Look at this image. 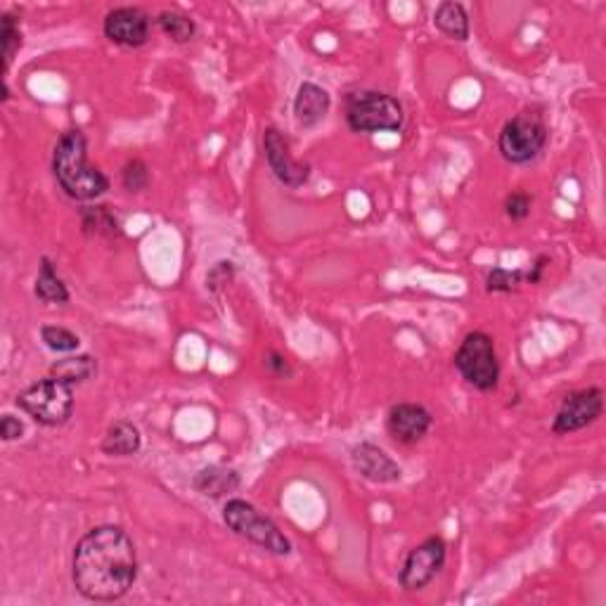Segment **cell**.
<instances>
[{
  "label": "cell",
  "instance_id": "cell-1",
  "mask_svg": "<svg viewBox=\"0 0 606 606\" xmlns=\"http://www.w3.org/2000/svg\"><path fill=\"white\" fill-rule=\"evenodd\" d=\"M138 578V552L121 526H95L74 547L72 583L90 602L126 597Z\"/></svg>",
  "mask_w": 606,
  "mask_h": 606
},
{
  "label": "cell",
  "instance_id": "cell-2",
  "mask_svg": "<svg viewBox=\"0 0 606 606\" xmlns=\"http://www.w3.org/2000/svg\"><path fill=\"white\" fill-rule=\"evenodd\" d=\"M53 173L64 195L93 202L109 190V178L88 161V140L79 128L62 133L53 152Z\"/></svg>",
  "mask_w": 606,
  "mask_h": 606
},
{
  "label": "cell",
  "instance_id": "cell-3",
  "mask_svg": "<svg viewBox=\"0 0 606 606\" xmlns=\"http://www.w3.org/2000/svg\"><path fill=\"white\" fill-rule=\"evenodd\" d=\"M346 124L353 133H401L405 109L401 100L384 90H353L346 95Z\"/></svg>",
  "mask_w": 606,
  "mask_h": 606
},
{
  "label": "cell",
  "instance_id": "cell-4",
  "mask_svg": "<svg viewBox=\"0 0 606 606\" xmlns=\"http://www.w3.org/2000/svg\"><path fill=\"white\" fill-rule=\"evenodd\" d=\"M550 140L545 114L538 107L521 109L502 126L498 135V150L507 164L524 166L528 161L538 159Z\"/></svg>",
  "mask_w": 606,
  "mask_h": 606
},
{
  "label": "cell",
  "instance_id": "cell-5",
  "mask_svg": "<svg viewBox=\"0 0 606 606\" xmlns=\"http://www.w3.org/2000/svg\"><path fill=\"white\" fill-rule=\"evenodd\" d=\"M223 521L232 533L240 535L251 545L261 547V550L275 554V557H289L292 554V543L280 531V526L247 500L230 498L225 502Z\"/></svg>",
  "mask_w": 606,
  "mask_h": 606
},
{
  "label": "cell",
  "instance_id": "cell-6",
  "mask_svg": "<svg viewBox=\"0 0 606 606\" xmlns=\"http://www.w3.org/2000/svg\"><path fill=\"white\" fill-rule=\"evenodd\" d=\"M15 403L41 427H62L74 415V386L48 375L27 386Z\"/></svg>",
  "mask_w": 606,
  "mask_h": 606
},
{
  "label": "cell",
  "instance_id": "cell-7",
  "mask_svg": "<svg viewBox=\"0 0 606 606\" xmlns=\"http://www.w3.org/2000/svg\"><path fill=\"white\" fill-rule=\"evenodd\" d=\"M455 367L464 382L476 391H495L500 384V360L493 337L486 332H469L455 351Z\"/></svg>",
  "mask_w": 606,
  "mask_h": 606
},
{
  "label": "cell",
  "instance_id": "cell-8",
  "mask_svg": "<svg viewBox=\"0 0 606 606\" xmlns=\"http://www.w3.org/2000/svg\"><path fill=\"white\" fill-rule=\"evenodd\" d=\"M448 557L446 540L441 535H429L427 540H422L417 547H412L405 557L403 569L398 573L401 580V588L405 592H419L434 580L438 573L443 571Z\"/></svg>",
  "mask_w": 606,
  "mask_h": 606
},
{
  "label": "cell",
  "instance_id": "cell-9",
  "mask_svg": "<svg viewBox=\"0 0 606 606\" xmlns=\"http://www.w3.org/2000/svg\"><path fill=\"white\" fill-rule=\"evenodd\" d=\"M604 412V391L599 386H588V389L573 391L559 405L554 415L552 431L557 436H569L576 431L588 429L595 424Z\"/></svg>",
  "mask_w": 606,
  "mask_h": 606
},
{
  "label": "cell",
  "instance_id": "cell-10",
  "mask_svg": "<svg viewBox=\"0 0 606 606\" xmlns=\"http://www.w3.org/2000/svg\"><path fill=\"white\" fill-rule=\"evenodd\" d=\"M263 154H266V161L270 171H273V176L280 180L285 188L299 190L308 183V178H311V164L294 159L292 147H289V138L280 128L268 126L266 131H263Z\"/></svg>",
  "mask_w": 606,
  "mask_h": 606
},
{
  "label": "cell",
  "instance_id": "cell-11",
  "mask_svg": "<svg viewBox=\"0 0 606 606\" xmlns=\"http://www.w3.org/2000/svg\"><path fill=\"white\" fill-rule=\"evenodd\" d=\"M102 31L114 45L121 48H143L150 41L152 17L143 8L135 5H121V8L109 10L102 22Z\"/></svg>",
  "mask_w": 606,
  "mask_h": 606
},
{
  "label": "cell",
  "instance_id": "cell-12",
  "mask_svg": "<svg viewBox=\"0 0 606 606\" xmlns=\"http://www.w3.org/2000/svg\"><path fill=\"white\" fill-rule=\"evenodd\" d=\"M434 417L419 403H396L386 415V431L396 443L415 446L429 434Z\"/></svg>",
  "mask_w": 606,
  "mask_h": 606
},
{
  "label": "cell",
  "instance_id": "cell-13",
  "mask_svg": "<svg viewBox=\"0 0 606 606\" xmlns=\"http://www.w3.org/2000/svg\"><path fill=\"white\" fill-rule=\"evenodd\" d=\"M351 462L356 472L372 483H396L403 479V469L398 467V462L377 443H358L351 450Z\"/></svg>",
  "mask_w": 606,
  "mask_h": 606
},
{
  "label": "cell",
  "instance_id": "cell-14",
  "mask_svg": "<svg viewBox=\"0 0 606 606\" xmlns=\"http://www.w3.org/2000/svg\"><path fill=\"white\" fill-rule=\"evenodd\" d=\"M332 107V95L313 81H303L294 98V119L301 128L318 126Z\"/></svg>",
  "mask_w": 606,
  "mask_h": 606
},
{
  "label": "cell",
  "instance_id": "cell-15",
  "mask_svg": "<svg viewBox=\"0 0 606 606\" xmlns=\"http://www.w3.org/2000/svg\"><path fill=\"white\" fill-rule=\"evenodd\" d=\"M242 486V476L235 472V469L223 467V464H209V467L199 469V472L192 476V488L199 495L211 500H221L225 495L235 493L237 488Z\"/></svg>",
  "mask_w": 606,
  "mask_h": 606
},
{
  "label": "cell",
  "instance_id": "cell-16",
  "mask_svg": "<svg viewBox=\"0 0 606 606\" xmlns=\"http://www.w3.org/2000/svg\"><path fill=\"white\" fill-rule=\"evenodd\" d=\"M143 448V434L131 419H116L102 436L100 450L109 457H133Z\"/></svg>",
  "mask_w": 606,
  "mask_h": 606
},
{
  "label": "cell",
  "instance_id": "cell-17",
  "mask_svg": "<svg viewBox=\"0 0 606 606\" xmlns=\"http://www.w3.org/2000/svg\"><path fill=\"white\" fill-rule=\"evenodd\" d=\"M434 27L441 31L443 36L460 43L469 41V34H472L467 8H464L462 3H455V0H446V3L438 5L434 12Z\"/></svg>",
  "mask_w": 606,
  "mask_h": 606
},
{
  "label": "cell",
  "instance_id": "cell-18",
  "mask_svg": "<svg viewBox=\"0 0 606 606\" xmlns=\"http://www.w3.org/2000/svg\"><path fill=\"white\" fill-rule=\"evenodd\" d=\"M81 216V230L88 237H105V240H114L121 235L119 218L112 214V209L105 204H93L79 209Z\"/></svg>",
  "mask_w": 606,
  "mask_h": 606
},
{
  "label": "cell",
  "instance_id": "cell-19",
  "mask_svg": "<svg viewBox=\"0 0 606 606\" xmlns=\"http://www.w3.org/2000/svg\"><path fill=\"white\" fill-rule=\"evenodd\" d=\"M34 294H36L38 301L57 303V306H64V303H69V299H72V294H69L67 285H64L60 273H57L55 263L50 261L48 256H43L41 266H38Z\"/></svg>",
  "mask_w": 606,
  "mask_h": 606
},
{
  "label": "cell",
  "instance_id": "cell-20",
  "mask_svg": "<svg viewBox=\"0 0 606 606\" xmlns=\"http://www.w3.org/2000/svg\"><path fill=\"white\" fill-rule=\"evenodd\" d=\"M98 375V360L88 353H79V356H67L50 367V377L60 379V382L69 386H81Z\"/></svg>",
  "mask_w": 606,
  "mask_h": 606
},
{
  "label": "cell",
  "instance_id": "cell-21",
  "mask_svg": "<svg viewBox=\"0 0 606 606\" xmlns=\"http://www.w3.org/2000/svg\"><path fill=\"white\" fill-rule=\"evenodd\" d=\"M154 22H157V27L164 31V34L169 36L173 43H178V45L190 43L192 38L197 36L195 19H190L188 15H183V12H178V10L159 12Z\"/></svg>",
  "mask_w": 606,
  "mask_h": 606
},
{
  "label": "cell",
  "instance_id": "cell-22",
  "mask_svg": "<svg viewBox=\"0 0 606 606\" xmlns=\"http://www.w3.org/2000/svg\"><path fill=\"white\" fill-rule=\"evenodd\" d=\"M41 341L45 348H50L53 353H74L79 351L81 339L79 334L60 325H43L41 327Z\"/></svg>",
  "mask_w": 606,
  "mask_h": 606
},
{
  "label": "cell",
  "instance_id": "cell-23",
  "mask_svg": "<svg viewBox=\"0 0 606 606\" xmlns=\"http://www.w3.org/2000/svg\"><path fill=\"white\" fill-rule=\"evenodd\" d=\"M521 285H526V270L493 268L486 277L488 294H512V292H519Z\"/></svg>",
  "mask_w": 606,
  "mask_h": 606
},
{
  "label": "cell",
  "instance_id": "cell-24",
  "mask_svg": "<svg viewBox=\"0 0 606 606\" xmlns=\"http://www.w3.org/2000/svg\"><path fill=\"white\" fill-rule=\"evenodd\" d=\"M0 41H3V76L8 74L12 67V60L22 48V31H19V22L15 15L5 12L3 15V29H0Z\"/></svg>",
  "mask_w": 606,
  "mask_h": 606
},
{
  "label": "cell",
  "instance_id": "cell-25",
  "mask_svg": "<svg viewBox=\"0 0 606 606\" xmlns=\"http://www.w3.org/2000/svg\"><path fill=\"white\" fill-rule=\"evenodd\" d=\"M121 185H124V190L131 192V195H138V192L147 190L150 188V166L140 157L128 159L124 169H121Z\"/></svg>",
  "mask_w": 606,
  "mask_h": 606
},
{
  "label": "cell",
  "instance_id": "cell-26",
  "mask_svg": "<svg viewBox=\"0 0 606 606\" xmlns=\"http://www.w3.org/2000/svg\"><path fill=\"white\" fill-rule=\"evenodd\" d=\"M531 209H533V197L524 190L512 192V195H507L505 199V214L509 221L514 223L526 221V218L531 216Z\"/></svg>",
  "mask_w": 606,
  "mask_h": 606
},
{
  "label": "cell",
  "instance_id": "cell-27",
  "mask_svg": "<svg viewBox=\"0 0 606 606\" xmlns=\"http://www.w3.org/2000/svg\"><path fill=\"white\" fill-rule=\"evenodd\" d=\"M263 367H266L268 375L275 379H292L294 377L292 363H289V360L282 356L280 351H268L266 356H263Z\"/></svg>",
  "mask_w": 606,
  "mask_h": 606
},
{
  "label": "cell",
  "instance_id": "cell-28",
  "mask_svg": "<svg viewBox=\"0 0 606 606\" xmlns=\"http://www.w3.org/2000/svg\"><path fill=\"white\" fill-rule=\"evenodd\" d=\"M24 436V422L22 419L12 417V415H3L0 419V438H3L5 443L17 441V438Z\"/></svg>",
  "mask_w": 606,
  "mask_h": 606
},
{
  "label": "cell",
  "instance_id": "cell-29",
  "mask_svg": "<svg viewBox=\"0 0 606 606\" xmlns=\"http://www.w3.org/2000/svg\"><path fill=\"white\" fill-rule=\"evenodd\" d=\"M552 259L547 254H538L535 256V261L531 263V268L526 270V285H540L543 282V275H545V268L550 266Z\"/></svg>",
  "mask_w": 606,
  "mask_h": 606
},
{
  "label": "cell",
  "instance_id": "cell-30",
  "mask_svg": "<svg viewBox=\"0 0 606 606\" xmlns=\"http://www.w3.org/2000/svg\"><path fill=\"white\" fill-rule=\"evenodd\" d=\"M232 273H235V266H232L230 261H221V263H218V266H216L214 270H211L209 277H206V282H209V287L214 289V292H216L218 287L225 285V282L230 280Z\"/></svg>",
  "mask_w": 606,
  "mask_h": 606
},
{
  "label": "cell",
  "instance_id": "cell-31",
  "mask_svg": "<svg viewBox=\"0 0 606 606\" xmlns=\"http://www.w3.org/2000/svg\"><path fill=\"white\" fill-rule=\"evenodd\" d=\"M0 100H3V102L10 100V88H8V81H5V79H3V95H0Z\"/></svg>",
  "mask_w": 606,
  "mask_h": 606
}]
</instances>
